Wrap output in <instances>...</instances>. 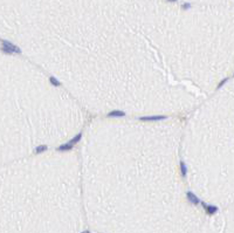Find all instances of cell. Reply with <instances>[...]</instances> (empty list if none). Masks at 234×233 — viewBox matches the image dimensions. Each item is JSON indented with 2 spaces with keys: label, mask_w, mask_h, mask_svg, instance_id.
Instances as JSON below:
<instances>
[{
  "label": "cell",
  "mask_w": 234,
  "mask_h": 233,
  "mask_svg": "<svg viewBox=\"0 0 234 233\" xmlns=\"http://www.w3.org/2000/svg\"><path fill=\"white\" fill-rule=\"evenodd\" d=\"M170 1H176V0H170Z\"/></svg>",
  "instance_id": "13"
},
{
  "label": "cell",
  "mask_w": 234,
  "mask_h": 233,
  "mask_svg": "<svg viewBox=\"0 0 234 233\" xmlns=\"http://www.w3.org/2000/svg\"><path fill=\"white\" fill-rule=\"evenodd\" d=\"M186 197H187L188 200H190L192 204H194V205H198V204L200 203V200L198 199V197H197L194 193H192V192H187V193H186Z\"/></svg>",
  "instance_id": "4"
},
{
  "label": "cell",
  "mask_w": 234,
  "mask_h": 233,
  "mask_svg": "<svg viewBox=\"0 0 234 233\" xmlns=\"http://www.w3.org/2000/svg\"><path fill=\"white\" fill-rule=\"evenodd\" d=\"M1 43H2V47H1V50L6 54H12V53H16L20 54L21 53V49L18 48L16 46H14L13 43H11L9 41H6V40H1Z\"/></svg>",
  "instance_id": "1"
},
{
  "label": "cell",
  "mask_w": 234,
  "mask_h": 233,
  "mask_svg": "<svg viewBox=\"0 0 234 233\" xmlns=\"http://www.w3.org/2000/svg\"><path fill=\"white\" fill-rule=\"evenodd\" d=\"M81 137H82V134H81V132H80V134H78V135H76V136H75V137H74L73 138V139H70V142H69V143H72V144H75V143H77V142H78V141H80V139H81Z\"/></svg>",
  "instance_id": "9"
},
{
  "label": "cell",
  "mask_w": 234,
  "mask_h": 233,
  "mask_svg": "<svg viewBox=\"0 0 234 233\" xmlns=\"http://www.w3.org/2000/svg\"><path fill=\"white\" fill-rule=\"evenodd\" d=\"M108 116H109V117H123V116H125V113H124V111L115 110V111L109 113V114H108Z\"/></svg>",
  "instance_id": "5"
},
{
  "label": "cell",
  "mask_w": 234,
  "mask_h": 233,
  "mask_svg": "<svg viewBox=\"0 0 234 233\" xmlns=\"http://www.w3.org/2000/svg\"><path fill=\"white\" fill-rule=\"evenodd\" d=\"M201 205L204 206V209L207 211L208 214H214L215 212H218V207L217 206H213V205H207L205 203H201Z\"/></svg>",
  "instance_id": "3"
},
{
  "label": "cell",
  "mask_w": 234,
  "mask_h": 233,
  "mask_svg": "<svg viewBox=\"0 0 234 233\" xmlns=\"http://www.w3.org/2000/svg\"><path fill=\"white\" fill-rule=\"evenodd\" d=\"M49 80H50V83L53 84V86H56V87H58V86H60V82H59L55 77H50Z\"/></svg>",
  "instance_id": "10"
},
{
  "label": "cell",
  "mask_w": 234,
  "mask_h": 233,
  "mask_svg": "<svg viewBox=\"0 0 234 233\" xmlns=\"http://www.w3.org/2000/svg\"><path fill=\"white\" fill-rule=\"evenodd\" d=\"M167 118L166 116H143L141 117V121H161V119H165Z\"/></svg>",
  "instance_id": "2"
},
{
  "label": "cell",
  "mask_w": 234,
  "mask_h": 233,
  "mask_svg": "<svg viewBox=\"0 0 234 233\" xmlns=\"http://www.w3.org/2000/svg\"><path fill=\"white\" fill-rule=\"evenodd\" d=\"M47 149H48V146H47V145H40V146H38V148L35 149V152H36V153L43 152V151H46Z\"/></svg>",
  "instance_id": "8"
},
{
  "label": "cell",
  "mask_w": 234,
  "mask_h": 233,
  "mask_svg": "<svg viewBox=\"0 0 234 233\" xmlns=\"http://www.w3.org/2000/svg\"><path fill=\"white\" fill-rule=\"evenodd\" d=\"M227 80H228V79H224V80H221V82H220V83H219V86H218V88H220V87H223L224 84L226 83V81H227Z\"/></svg>",
  "instance_id": "11"
},
{
  "label": "cell",
  "mask_w": 234,
  "mask_h": 233,
  "mask_svg": "<svg viewBox=\"0 0 234 233\" xmlns=\"http://www.w3.org/2000/svg\"><path fill=\"white\" fill-rule=\"evenodd\" d=\"M180 171H181V175L183 176H186V173H187V169H186V165H185L184 162H180Z\"/></svg>",
  "instance_id": "7"
},
{
  "label": "cell",
  "mask_w": 234,
  "mask_h": 233,
  "mask_svg": "<svg viewBox=\"0 0 234 233\" xmlns=\"http://www.w3.org/2000/svg\"><path fill=\"white\" fill-rule=\"evenodd\" d=\"M82 233H89V231H84V232H82Z\"/></svg>",
  "instance_id": "12"
},
{
  "label": "cell",
  "mask_w": 234,
  "mask_h": 233,
  "mask_svg": "<svg viewBox=\"0 0 234 233\" xmlns=\"http://www.w3.org/2000/svg\"><path fill=\"white\" fill-rule=\"evenodd\" d=\"M73 149V144L72 143H66V144H62L61 146H59L58 148V151H66V150H70Z\"/></svg>",
  "instance_id": "6"
}]
</instances>
